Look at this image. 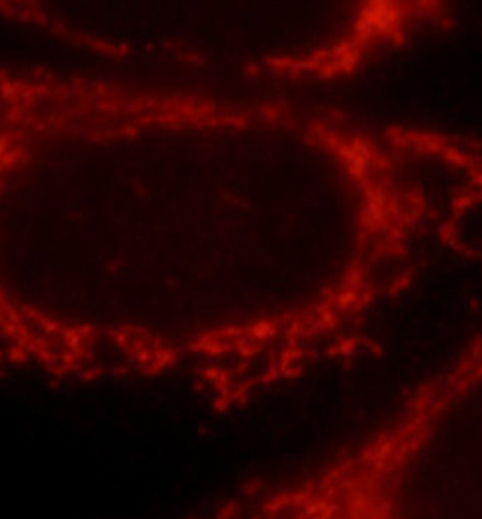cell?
<instances>
[{"instance_id": "6da1fadb", "label": "cell", "mask_w": 482, "mask_h": 519, "mask_svg": "<svg viewBox=\"0 0 482 519\" xmlns=\"http://www.w3.org/2000/svg\"><path fill=\"white\" fill-rule=\"evenodd\" d=\"M386 216V203L383 200V195L379 191L370 193V207H368V225L373 227Z\"/></svg>"}, {"instance_id": "7a4b0ae2", "label": "cell", "mask_w": 482, "mask_h": 519, "mask_svg": "<svg viewBox=\"0 0 482 519\" xmlns=\"http://www.w3.org/2000/svg\"><path fill=\"white\" fill-rule=\"evenodd\" d=\"M304 514L310 516V518H332L333 510L332 507L328 505L327 501H321V499H314L310 501L304 508Z\"/></svg>"}, {"instance_id": "3957f363", "label": "cell", "mask_w": 482, "mask_h": 519, "mask_svg": "<svg viewBox=\"0 0 482 519\" xmlns=\"http://www.w3.org/2000/svg\"><path fill=\"white\" fill-rule=\"evenodd\" d=\"M390 456V445H385L383 449H379L377 457H375V467H385V459Z\"/></svg>"}, {"instance_id": "277c9868", "label": "cell", "mask_w": 482, "mask_h": 519, "mask_svg": "<svg viewBox=\"0 0 482 519\" xmlns=\"http://www.w3.org/2000/svg\"><path fill=\"white\" fill-rule=\"evenodd\" d=\"M354 298H356V294L350 291V292H346V294H343L341 298H339V303H341V305H346L348 301H354Z\"/></svg>"}]
</instances>
